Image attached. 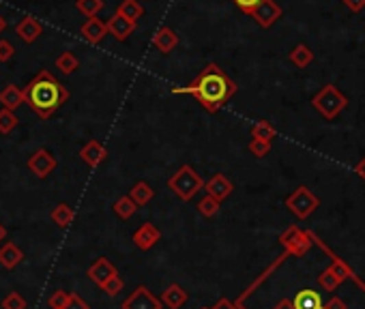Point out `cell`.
Wrapping results in <instances>:
<instances>
[{
	"mask_svg": "<svg viewBox=\"0 0 365 309\" xmlns=\"http://www.w3.org/2000/svg\"><path fill=\"white\" fill-rule=\"evenodd\" d=\"M325 309H348V307H346V303L340 297H333V299H329L325 303Z\"/></svg>",
	"mask_w": 365,
	"mask_h": 309,
	"instance_id": "cell-42",
	"label": "cell"
},
{
	"mask_svg": "<svg viewBox=\"0 0 365 309\" xmlns=\"http://www.w3.org/2000/svg\"><path fill=\"white\" fill-rule=\"evenodd\" d=\"M252 140H262V142H273L277 137V129L269 123V120H258L252 127Z\"/></svg>",
	"mask_w": 365,
	"mask_h": 309,
	"instance_id": "cell-26",
	"label": "cell"
},
{
	"mask_svg": "<svg viewBox=\"0 0 365 309\" xmlns=\"http://www.w3.org/2000/svg\"><path fill=\"white\" fill-rule=\"evenodd\" d=\"M116 13H121L123 17H127V20H131V22H138L144 15V7L138 3V0H123V3L119 5V9H116Z\"/></svg>",
	"mask_w": 365,
	"mask_h": 309,
	"instance_id": "cell-27",
	"label": "cell"
},
{
	"mask_svg": "<svg viewBox=\"0 0 365 309\" xmlns=\"http://www.w3.org/2000/svg\"><path fill=\"white\" fill-rule=\"evenodd\" d=\"M247 150H250L256 159H262L267 157V154L271 152V142H262V140H250V144H247Z\"/></svg>",
	"mask_w": 365,
	"mask_h": 309,
	"instance_id": "cell-35",
	"label": "cell"
},
{
	"mask_svg": "<svg viewBox=\"0 0 365 309\" xmlns=\"http://www.w3.org/2000/svg\"><path fill=\"white\" fill-rule=\"evenodd\" d=\"M18 123L20 120L13 110H7V108L0 110V133H11L15 127H18Z\"/></svg>",
	"mask_w": 365,
	"mask_h": 309,
	"instance_id": "cell-32",
	"label": "cell"
},
{
	"mask_svg": "<svg viewBox=\"0 0 365 309\" xmlns=\"http://www.w3.org/2000/svg\"><path fill=\"white\" fill-rule=\"evenodd\" d=\"M161 303H163V307H168V309H180L182 305L187 303V292H185V288L178 286V284H170L168 288L163 290Z\"/></svg>",
	"mask_w": 365,
	"mask_h": 309,
	"instance_id": "cell-18",
	"label": "cell"
},
{
	"mask_svg": "<svg viewBox=\"0 0 365 309\" xmlns=\"http://www.w3.org/2000/svg\"><path fill=\"white\" fill-rule=\"evenodd\" d=\"M222 211V202L220 200H215L213 196H204L202 200H198V213H200L202 217H207V219H211V217H215Z\"/></svg>",
	"mask_w": 365,
	"mask_h": 309,
	"instance_id": "cell-28",
	"label": "cell"
},
{
	"mask_svg": "<svg viewBox=\"0 0 365 309\" xmlns=\"http://www.w3.org/2000/svg\"><path fill=\"white\" fill-rule=\"evenodd\" d=\"M56 67L60 69L64 76H69L80 67V60H78V56L73 54V52H62V54L56 58Z\"/></svg>",
	"mask_w": 365,
	"mask_h": 309,
	"instance_id": "cell-29",
	"label": "cell"
},
{
	"mask_svg": "<svg viewBox=\"0 0 365 309\" xmlns=\"http://www.w3.org/2000/svg\"><path fill=\"white\" fill-rule=\"evenodd\" d=\"M123 288H125V282L121 279V275H114L112 279H108V282L102 286V290L106 292L108 297H116V295H121Z\"/></svg>",
	"mask_w": 365,
	"mask_h": 309,
	"instance_id": "cell-36",
	"label": "cell"
},
{
	"mask_svg": "<svg viewBox=\"0 0 365 309\" xmlns=\"http://www.w3.org/2000/svg\"><path fill=\"white\" fill-rule=\"evenodd\" d=\"M286 209L296 217V219H307L311 213H316V209L320 206V198L311 192L309 187L301 185L296 187L294 192L286 198Z\"/></svg>",
	"mask_w": 365,
	"mask_h": 309,
	"instance_id": "cell-5",
	"label": "cell"
},
{
	"mask_svg": "<svg viewBox=\"0 0 365 309\" xmlns=\"http://www.w3.org/2000/svg\"><path fill=\"white\" fill-rule=\"evenodd\" d=\"M112 209H114V215L119 217V219H131V217L136 215V211L140 209V206L134 200H131L129 196H121L119 200L114 202Z\"/></svg>",
	"mask_w": 365,
	"mask_h": 309,
	"instance_id": "cell-25",
	"label": "cell"
},
{
	"mask_svg": "<svg viewBox=\"0 0 365 309\" xmlns=\"http://www.w3.org/2000/svg\"><path fill=\"white\" fill-rule=\"evenodd\" d=\"M64 309H91V307H89V303L82 299L80 295H73V292H71V301H69V305L64 307Z\"/></svg>",
	"mask_w": 365,
	"mask_h": 309,
	"instance_id": "cell-40",
	"label": "cell"
},
{
	"mask_svg": "<svg viewBox=\"0 0 365 309\" xmlns=\"http://www.w3.org/2000/svg\"><path fill=\"white\" fill-rule=\"evenodd\" d=\"M28 170L35 174L37 179H45L49 176L52 172L56 170V159H54V154L45 150V148H39L30 154V159H28Z\"/></svg>",
	"mask_w": 365,
	"mask_h": 309,
	"instance_id": "cell-8",
	"label": "cell"
},
{
	"mask_svg": "<svg viewBox=\"0 0 365 309\" xmlns=\"http://www.w3.org/2000/svg\"><path fill=\"white\" fill-rule=\"evenodd\" d=\"M153 45L157 47V52H161V54H170V52H174V47L178 45V34L170 26H161L153 34Z\"/></svg>",
	"mask_w": 365,
	"mask_h": 309,
	"instance_id": "cell-15",
	"label": "cell"
},
{
	"mask_svg": "<svg viewBox=\"0 0 365 309\" xmlns=\"http://www.w3.org/2000/svg\"><path fill=\"white\" fill-rule=\"evenodd\" d=\"M49 217H52V221L56 223L58 228H67L69 223L75 219V211L71 209L69 204L60 202V204H56L54 209H52V215H49Z\"/></svg>",
	"mask_w": 365,
	"mask_h": 309,
	"instance_id": "cell-24",
	"label": "cell"
},
{
	"mask_svg": "<svg viewBox=\"0 0 365 309\" xmlns=\"http://www.w3.org/2000/svg\"><path fill=\"white\" fill-rule=\"evenodd\" d=\"M161 307H163L161 299H157L146 286H138L121 305V309H161Z\"/></svg>",
	"mask_w": 365,
	"mask_h": 309,
	"instance_id": "cell-7",
	"label": "cell"
},
{
	"mask_svg": "<svg viewBox=\"0 0 365 309\" xmlns=\"http://www.w3.org/2000/svg\"><path fill=\"white\" fill-rule=\"evenodd\" d=\"M13 45L9 43V41H0V62H9L11 58H13Z\"/></svg>",
	"mask_w": 365,
	"mask_h": 309,
	"instance_id": "cell-39",
	"label": "cell"
},
{
	"mask_svg": "<svg viewBox=\"0 0 365 309\" xmlns=\"http://www.w3.org/2000/svg\"><path fill=\"white\" fill-rule=\"evenodd\" d=\"M288 60L296 67V69H305L314 62V52L309 45L305 43H298L290 49V54H288Z\"/></svg>",
	"mask_w": 365,
	"mask_h": 309,
	"instance_id": "cell-22",
	"label": "cell"
},
{
	"mask_svg": "<svg viewBox=\"0 0 365 309\" xmlns=\"http://www.w3.org/2000/svg\"><path fill=\"white\" fill-rule=\"evenodd\" d=\"M134 30H136V22L127 20V17H123L121 13H114L108 20V32L116 41H125Z\"/></svg>",
	"mask_w": 365,
	"mask_h": 309,
	"instance_id": "cell-14",
	"label": "cell"
},
{
	"mask_svg": "<svg viewBox=\"0 0 365 309\" xmlns=\"http://www.w3.org/2000/svg\"><path fill=\"white\" fill-rule=\"evenodd\" d=\"M204 192L209 196H213L215 200H228L232 196V192H235V185H232V181L224 174H213L207 183H204Z\"/></svg>",
	"mask_w": 365,
	"mask_h": 309,
	"instance_id": "cell-11",
	"label": "cell"
},
{
	"mask_svg": "<svg viewBox=\"0 0 365 309\" xmlns=\"http://www.w3.org/2000/svg\"><path fill=\"white\" fill-rule=\"evenodd\" d=\"M3 309H26V299L20 295V292H9V295L0 303Z\"/></svg>",
	"mask_w": 365,
	"mask_h": 309,
	"instance_id": "cell-34",
	"label": "cell"
},
{
	"mask_svg": "<svg viewBox=\"0 0 365 309\" xmlns=\"http://www.w3.org/2000/svg\"><path fill=\"white\" fill-rule=\"evenodd\" d=\"M159 240H161V232H159V228L155 226V223H142V226L134 232V243L142 251L153 249Z\"/></svg>",
	"mask_w": 365,
	"mask_h": 309,
	"instance_id": "cell-12",
	"label": "cell"
},
{
	"mask_svg": "<svg viewBox=\"0 0 365 309\" xmlns=\"http://www.w3.org/2000/svg\"><path fill=\"white\" fill-rule=\"evenodd\" d=\"M5 236H7V230H5L3 223H0V240H5Z\"/></svg>",
	"mask_w": 365,
	"mask_h": 309,
	"instance_id": "cell-46",
	"label": "cell"
},
{
	"mask_svg": "<svg viewBox=\"0 0 365 309\" xmlns=\"http://www.w3.org/2000/svg\"><path fill=\"white\" fill-rule=\"evenodd\" d=\"M75 7L82 15H86L91 20V17H97V13L104 9V0H78Z\"/></svg>",
	"mask_w": 365,
	"mask_h": 309,
	"instance_id": "cell-31",
	"label": "cell"
},
{
	"mask_svg": "<svg viewBox=\"0 0 365 309\" xmlns=\"http://www.w3.org/2000/svg\"><path fill=\"white\" fill-rule=\"evenodd\" d=\"M294 307L296 309H325V303H322L320 292L311 290V288H303L294 297Z\"/></svg>",
	"mask_w": 365,
	"mask_h": 309,
	"instance_id": "cell-19",
	"label": "cell"
},
{
	"mask_svg": "<svg viewBox=\"0 0 365 309\" xmlns=\"http://www.w3.org/2000/svg\"><path fill=\"white\" fill-rule=\"evenodd\" d=\"M86 275L93 284H97L99 288H102L108 279L114 277V275H119V271H116V266L108 260V258H97V260L89 266Z\"/></svg>",
	"mask_w": 365,
	"mask_h": 309,
	"instance_id": "cell-10",
	"label": "cell"
},
{
	"mask_svg": "<svg viewBox=\"0 0 365 309\" xmlns=\"http://www.w3.org/2000/svg\"><path fill=\"white\" fill-rule=\"evenodd\" d=\"M281 7L275 3V0H262V3L252 11V20L260 26V28H271L279 17H281Z\"/></svg>",
	"mask_w": 365,
	"mask_h": 309,
	"instance_id": "cell-9",
	"label": "cell"
},
{
	"mask_svg": "<svg viewBox=\"0 0 365 309\" xmlns=\"http://www.w3.org/2000/svg\"><path fill=\"white\" fill-rule=\"evenodd\" d=\"M232 3H235L245 15H252V11L262 3V0H232Z\"/></svg>",
	"mask_w": 365,
	"mask_h": 309,
	"instance_id": "cell-38",
	"label": "cell"
},
{
	"mask_svg": "<svg viewBox=\"0 0 365 309\" xmlns=\"http://www.w3.org/2000/svg\"><path fill=\"white\" fill-rule=\"evenodd\" d=\"M69 301H71V292H67V290H54L52 297L47 299V305L52 307V309H64V307L69 305Z\"/></svg>",
	"mask_w": 365,
	"mask_h": 309,
	"instance_id": "cell-33",
	"label": "cell"
},
{
	"mask_svg": "<svg viewBox=\"0 0 365 309\" xmlns=\"http://www.w3.org/2000/svg\"><path fill=\"white\" fill-rule=\"evenodd\" d=\"M153 196H155V192H153V187L148 185L146 181H138L134 187L129 189V198L134 200L138 206H146L148 202L153 200Z\"/></svg>",
	"mask_w": 365,
	"mask_h": 309,
	"instance_id": "cell-23",
	"label": "cell"
},
{
	"mask_svg": "<svg viewBox=\"0 0 365 309\" xmlns=\"http://www.w3.org/2000/svg\"><path fill=\"white\" fill-rule=\"evenodd\" d=\"M80 157H82V161H84L89 168H99L108 159V148L102 142L91 140V142H86L84 146H82Z\"/></svg>",
	"mask_w": 365,
	"mask_h": 309,
	"instance_id": "cell-13",
	"label": "cell"
},
{
	"mask_svg": "<svg viewBox=\"0 0 365 309\" xmlns=\"http://www.w3.org/2000/svg\"><path fill=\"white\" fill-rule=\"evenodd\" d=\"M15 32H18V37L26 43H32L39 39L41 34V24L35 20V17H24V20L15 26Z\"/></svg>",
	"mask_w": 365,
	"mask_h": 309,
	"instance_id": "cell-21",
	"label": "cell"
},
{
	"mask_svg": "<svg viewBox=\"0 0 365 309\" xmlns=\"http://www.w3.org/2000/svg\"><path fill=\"white\" fill-rule=\"evenodd\" d=\"M5 26H7V22H5V17H3V15H0V32H3V30H5Z\"/></svg>",
	"mask_w": 365,
	"mask_h": 309,
	"instance_id": "cell-47",
	"label": "cell"
},
{
	"mask_svg": "<svg viewBox=\"0 0 365 309\" xmlns=\"http://www.w3.org/2000/svg\"><path fill=\"white\" fill-rule=\"evenodd\" d=\"M273 309H296V307H294V301H290V299H281V301L275 303Z\"/></svg>",
	"mask_w": 365,
	"mask_h": 309,
	"instance_id": "cell-44",
	"label": "cell"
},
{
	"mask_svg": "<svg viewBox=\"0 0 365 309\" xmlns=\"http://www.w3.org/2000/svg\"><path fill=\"white\" fill-rule=\"evenodd\" d=\"M301 232H303V230L298 228V226H290V228H286L284 232L279 234V243H281V245H284V247L288 249V247L294 243V240H296L298 236H301Z\"/></svg>",
	"mask_w": 365,
	"mask_h": 309,
	"instance_id": "cell-37",
	"label": "cell"
},
{
	"mask_svg": "<svg viewBox=\"0 0 365 309\" xmlns=\"http://www.w3.org/2000/svg\"><path fill=\"white\" fill-rule=\"evenodd\" d=\"M237 91H239L237 82L232 80L224 69H220V65L209 62L202 71L196 76L193 82H189L187 86L172 89V95H191L209 114H215L237 95Z\"/></svg>",
	"mask_w": 365,
	"mask_h": 309,
	"instance_id": "cell-1",
	"label": "cell"
},
{
	"mask_svg": "<svg viewBox=\"0 0 365 309\" xmlns=\"http://www.w3.org/2000/svg\"><path fill=\"white\" fill-rule=\"evenodd\" d=\"M346 277H351V268H348L342 260H333L329 264V268H325L318 275V286L325 292H333L342 282H346Z\"/></svg>",
	"mask_w": 365,
	"mask_h": 309,
	"instance_id": "cell-6",
	"label": "cell"
},
{
	"mask_svg": "<svg viewBox=\"0 0 365 309\" xmlns=\"http://www.w3.org/2000/svg\"><path fill=\"white\" fill-rule=\"evenodd\" d=\"M26 95V103L32 108L39 118H49L64 101L69 99V91L49 73V71H39L35 78L28 82V86L24 89Z\"/></svg>",
	"mask_w": 365,
	"mask_h": 309,
	"instance_id": "cell-2",
	"label": "cell"
},
{
	"mask_svg": "<svg viewBox=\"0 0 365 309\" xmlns=\"http://www.w3.org/2000/svg\"><path fill=\"white\" fill-rule=\"evenodd\" d=\"M106 34H110L108 22H102L99 17H91V20H86L84 26H82V37H84L91 45H97Z\"/></svg>",
	"mask_w": 365,
	"mask_h": 309,
	"instance_id": "cell-16",
	"label": "cell"
},
{
	"mask_svg": "<svg viewBox=\"0 0 365 309\" xmlns=\"http://www.w3.org/2000/svg\"><path fill=\"white\" fill-rule=\"evenodd\" d=\"M311 234H307V232H301V236H298L294 243L286 249V253H294V255H305L309 249H311Z\"/></svg>",
	"mask_w": 365,
	"mask_h": 309,
	"instance_id": "cell-30",
	"label": "cell"
},
{
	"mask_svg": "<svg viewBox=\"0 0 365 309\" xmlns=\"http://www.w3.org/2000/svg\"><path fill=\"white\" fill-rule=\"evenodd\" d=\"M342 3L346 5V9H351L353 13H359L365 9V0H342Z\"/></svg>",
	"mask_w": 365,
	"mask_h": 309,
	"instance_id": "cell-41",
	"label": "cell"
},
{
	"mask_svg": "<svg viewBox=\"0 0 365 309\" xmlns=\"http://www.w3.org/2000/svg\"><path fill=\"white\" fill-rule=\"evenodd\" d=\"M209 309H239L235 303L232 301H228V299H222V301H217L213 307H209Z\"/></svg>",
	"mask_w": 365,
	"mask_h": 309,
	"instance_id": "cell-43",
	"label": "cell"
},
{
	"mask_svg": "<svg viewBox=\"0 0 365 309\" xmlns=\"http://www.w3.org/2000/svg\"><path fill=\"white\" fill-rule=\"evenodd\" d=\"M355 172H357V176H359V179H363V181H365V157H363V159L355 165Z\"/></svg>",
	"mask_w": 365,
	"mask_h": 309,
	"instance_id": "cell-45",
	"label": "cell"
},
{
	"mask_svg": "<svg viewBox=\"0 0 365 309\" xmlns=\"http://www.w3.org/2000/svg\"><path fill=\"white\" fill-rule=\"evenodd\" d=\"M24 260V251L13 243V240H7V243L0 247V266H5L7 271H13L15 266H20Z\"/></svg>",
	"mask_w": 365,
	"mask_h": 309,
	"instance_id": "cell-17",
	"label": "cell"
},
{
	"mask_svg": "<svg viewBox=\"0 0 365 309\" xmlns=\"http://www.w3.org/2000/svg\"><path fill=\"white\" fill-rule=\"evenodd\" d=\"M311 106L322 118L333 120L346 110L348 97L344 93H340V89L335 84H325L322 89L311 97Z\"/></svg>",
	"mask_w": 365,
	"mask_h": 309,
	"instance_id": "cell-3",
	"label": "cell"
},
{
	"mask_svg": "<svg viewBox=\"0 0 365 309\" xmlns=\"http://www.w3.org/2000/svg\"><path fill=\"white\" fill-rule=\"evenodd\" d=\"M168 189L182 202H189L191 198H196L198 192L204 189V181L191 165H180L168 179Z\"/></svg>",
	"mask_w": 365,
	"mask_h": 309,
	"instance_id": "cell-4",
	"label": "cell"
},
{
	"mask_svg": "<svg viewBox=\"0 0 365 309\" xmlns=\"http://www.w3.org/2000/svg\"><path fill=\"white\" fill-rule=\"evenodd\" d=\"M0 103H3V108L15 112V110L22 106V103H26V95H24L22 89H18V86L9 84L7 89L0 91Z\"/></svg>",
	"mask_w": 365,
	"mask_h": 309,
	"instance_id": "cell-20",
	"label": "cell"
}]
</instances>
